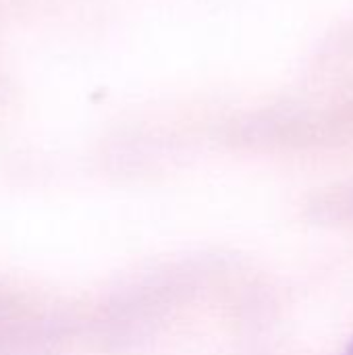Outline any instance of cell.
<instances>
[{"mask_svg":"<svg viewBox=\"0 0 353 355\" xmlns=\"http://www.w3.org/2000/svg\"><path fill=\"white\" fill-rule=\"evenodd\" d=\"M347 355H353V341L352 345H350V349H347Z\"/></svg>","mask_w":353,"mask_h":355,"instance_id":"6da1fadb","label":"cell"}]
</instances>
